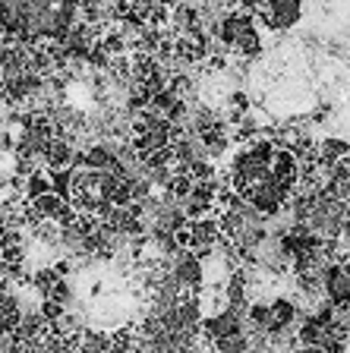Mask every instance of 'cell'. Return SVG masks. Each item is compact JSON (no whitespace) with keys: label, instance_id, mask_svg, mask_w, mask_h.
Segmentation results:
<instances>
[{"label":"cell","instance_id":"6da1fadb","mask_svg":"<svg viewBox=\"0 0 350 353\" xmlns=\"http://www.w3.org/2000/svg\"><path fill=\"white\" fill-rule=\"evenodd\" d=\"M79 0H0V22L10 32L38 41L70 32Z\"/></svg>","mask_w":350,"mask_h":353},{"label":"cell","instance_id":"7a4b0ae2","mask_svg":"<svg viewBox=\"0 0 350 353\" xmlns=\"http://www.w3.org/2000/svg\"><path fill=\"white\" fill-rule=\"evenodd\" d=\"M221 38H224V44L237 48V51L246 54V57H255V54L262 51V41H259V32H255V26H253V16H246V13L227 16V19L221 22Z\"/></svg>","mask_w":350,"mask_h":353},{"label":"cell","instance_id":"3957f363","mask_svg":"<svg viewBox=\"0 0 350 353\" xmlns=\"http://www.w3.org/2000/svg\"><path fill=\"white\" fill-rule=\"evenodd\" d=\"M255 13L265 19L269 29L284 32L291 26L300 22V13H303V0H259Z\"/></svg>","mask_w":350,"mask_h":353},{"label":"cell","instance_id":"277c9868","mask_svg":"<svg viewBox=\"0 0 350 353\" xmlns=\"http://www.w3.org/2000/svg\"><path fill=\"white\" fill-rule=\"evenodd\" d=\"M19 322H22V306L13 300V296L0 294V338L19 328Z\"/></svg>","mask_w":350,"mask_h":353},{"label":"cell","instance_id":"5b68a950","mask_svg":"<svg viewBox=\"0 0 350 353\" xmlns=\"http://www.w3.org/2000/svg\"><path fill=\"white\" fill-rule=\"evenodd\" d=\"M139 3H146V0H139Z\"/></svg>","mask_w":350,"mask_h":353}]
</instances>
